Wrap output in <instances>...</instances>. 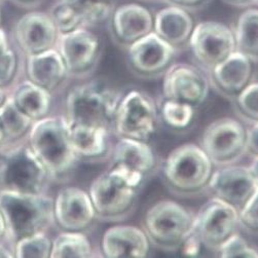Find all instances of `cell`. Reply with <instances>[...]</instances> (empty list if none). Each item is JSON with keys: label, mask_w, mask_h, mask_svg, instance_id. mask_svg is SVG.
<instances>
[{"label": "cell", "mask_w": 258, "mask_h": 258, "mask_svg": "<svg viewBox=\"0 0 258 258\" xmlns=\"http://www.w3.org/2000/svg\"><path fill=\"white\" fill-rule=\"evenodd\" d=\"M127 65L131 72L142 80H157L175 64L176 50L151 32L127 48Z\"/></svg>", "instance_id": "4fadbf2b"}, {"label": "cell", "mask_w": 258, "mask_h": 258, "mask_svg": "<svg viewBox=\"0 0 258 258\" xmlns=\"http://www.w3.org/2000/svg\"><path fill=\"white\" fill-rule=\"evenodd\" d=\"M237 50L258 63V9H247L239 17L234 31Z\"/></svg>", "instance_id": "4316f807"}, {"label": "cell", "mask_w": 258, "mask_h": 258, "mask_svg": "<svg viewBox=\"0 0 258 258\" xmlns=\"http://www.w3.org/2000/svg\"><path fill=\"white\" fill-rule=\"evenodd\" d=\"M109 167L115 168L143 185L157 171L158 156L148 142L117 138Z\"/></svg>", "instance_id": "e0dca14e"}, {"label": "cell", "mask_w": 258, "mask_h": 258, "mask_svg": "<svg viewBox=\"0 0 258 258\" xmlns=\"http://www.w3.org/2000/svg\"><path fill=\"white\" fill-rule=\"evenodd\" d=\"M73 150L81 163L100 164L110 160L113 132L108 127L74 124L69 125Z\"/></svg>", "instance_id": "44dd1931"}, {"label": "cell", "mask_w": 258, "mask_h": 258, "mask_svg": "<svg viewBox=\"0 0 258 258\" xmlns=\"http://www.w3.org/2000/svg\"><path fill=\"white\" fill-rule=\"evenodd\" d=\"M188 46L196 61L207 73L237 50L234 31L226 25L205 21L198 24Z\"/></svg>", "instance_id": "7c38bea8"}, {"label": "cell", "mask_w": 258, "mask_h": 258, "mask_svg": "<svg viewBox=\"0 0 258 258\" xmlns=\"http://www.w3.org/2000/svg\"><path fill=\"white\" fill-rule=\"evenodd\" d=\"M256 3H257V4H258V0H256Z\"/></svg>", "instance_id": "f907efd6"}, {"label": "cell", "mask_w": 258, "mask_h": 258, "mask_svg": "<svg viewBox=\"0 0 258 258\" xmlns=\"http://www.w3.org/2000/svg\"><path fill=\"white\" fill-rule=\"evenodd\" d=\"M239 227V211L217 198L204 204L195 215V234L202 246L211 251L218 252Z\"/></svg>", "instance_id": "8fae6325"}, {"label": "cell", "mask_w": 258, "mask_h": 258, "mask_svg": "<svg viewBox=\"0 0 258 258\" xmlns=\"http://www.w3.org/2000/svg\"><path fill=\"white\" fill-rule=\"evenodd\" d=\"M161 115L168 126L181 131L192 124L196 108L185 103L166 99L161 108Z\"/></svg>", "instance_id": "1f68e13d"}, {"label": "cell", "mask_w": 258, "mask_h": 258, "mask_svg": "<svg viewBox=\"0 0 258 258\" xmlns=\"http://www.w3.org/2000/svg\"><path fill=\"white\" fill-rule=\"evenodd\" d=\"M250 168V171L255 179V181L257 183V186H258V157H254L253 158V161L251 163V165L249 166Z\"/></svg>", "instance_id": "7bdbcfd3"}, {"label": "cell", "mask_w": 258, "mask_h": 258, "mask_svg": "<svg viewBox=\"0 0 258 258\" xmlns=\"http://www.w3.org/2000/svg\"><path fill=\"white\" fill-rule=\"evenodd\" d=\"M59 36L60 33L48 13L30 12L16 22L11 40L25 57L57 47Z\"/></svg>", "instance_id": "9a60e30c"}, {"label": "cell", "mask_w": 258, "mask_h": 258, "mask_svg": "<svg viewBox=\"0 0 258 258\" xmlns=\"http://www.w3.org/2000/svg\"><path fill=\"white\" fill-rule=\"evenodd\" d=\"M0 212L7 226L6 240L13 246L27 236L55 227L54 196L0 190Z\"/></svg>", "instance_id": "3957f363"}, {"label": "cell", "mask_w": 258, "mask_h": 258, "mask_svg": "<svg viewBox=\"0 0 258 258\" xmlns=\"http://www.w3.org/2000/svg\"><path fill=\"white\" fill-rule=\"evenodd\" d=\"M6 143H7V138H6L5 132L3 130V126H2V124H0V147L4 146Z\"/></svg>", "instance_id": "7dc6e473"}, {"label": "cell", "mask_w": 258, "mask_h": 258, "mask_svg": "<svg viewBox=\"0 0 258 258\" xmlns=\"http://www.w3.org/2000/svg\"><path fill=\"white\" fill-rule=\"evenodd\" d=\"M239 224L246 233L258 236V189L239 211Z\"/></svg>", "instance_id": "d590c367"}, {"label": "cell", "mask_w": 258, "mask_h": 258, "mask_svg": "<svg viewBox=\"0 0 258 258\" xmlns=\"http://www.w3.org/2000/svg\"><path fill=\"white\" fill-rule=\"evenodd\" d=\"M2 2H3V0H0V4H2Z\"/></svg>", "instance_id": "681fc988"}, {"label": "cell", "mask_w": 258, "mask_h": 258, "mask_svg": "<svg viewBox=\"0 0 258 258\" xmlns=\"http://www.w3.org/2000/svg\"><path fill=\"white\" fill-rule=\"evenodd\" d=\"M237 114L247 123H258V82L252 83L235 100Z\"/></svg>", "instance_id": "d6a6232c"}, {"label": "cell", "mask_w": 258, "mask_h": 258, "mask_svg": "<svg viewBox=\"0 0 258 258\" xmlns=\"http://www.w3.org/2000/svg\"><path fill=\"white\" fill-rule=\"evenodd\" d=\"M12 44L13 42L8 32L4 28H0V53L9 48Z\"/></svg>", "instance_id": "60d3db41"}, {"label": "cell", "mask_w": 258, "mask_h": 258, "mask_svg": "<svg viewBox=\"0 0 258 258\" xmlns=\"http://www.w3.org/2000/svg\"><path fill=\"white\" fill-rule=\"evenodd\" d=\"M9 95L16 105L34 121L55 113L57 96L24 76L9 90Z\"/></svg>", "instance_id": "d4e9b609"}, {"label": "cell", "mask_w": 258, "mask_h": 258, "mask_svg": "<svg viewBox=\"0 0 258 258\" xmlns=\"http://www.w3.org/2000/svg\"><path fill=\"white\" fill-rule=\"evenodd\" d=\"M247 153L251 154L253 158L258 157V123L252 124L248 128Z\"/></svg>", "instance_id": "8d00e7d4"}, {"label": "cell", "mask_w": 258, "mask_h": 258, "mask_svg": "<svg viewBox=\"0 0 258 258\" xmlns=\"http://www.w3.org/2000/svg\"><path fill=\"white\" fill-rule=\"evenodd\" d=\"M195 27V21L188 11L177 6L171 5L154 17L153 32L175 49L189 44Z\"/></svg>", "instance_id": "cb8c5ba5"}, {"label": "cell", "mask_w": 258, "mask_h": 258, "mask_svg": "<svg viewBox=\"0 0 258 258\" xmlns=\"http://www.w3.org/2000/svg\"><path fill=\"white\" fill-rule=\"evenodd\" d=\"M48 14L53 19L60 34L70 32L80 27H87L83 18L62 0L51 7Z\"/></svg>", "instance_id": "836d02e7"}, {"label": "cell", "mask_w": 258, "mask_h": 258, "mask_svg": "<svg viewBox=\"0 0 258 258\" xmlns=\"http://www.w3.org/2000/svg\"><path fill=\"white\" fill-rule=\"evenodd\" d=\"M143 230L154 247L177 251L194 234L195 215L175 201H159L146 211Z\"/></svg>", "instance_id": "52a82bcc"}, {"label": "cell", "mask_w": 258, "mask_h": 258, "mask_svg": "<svg viewBox=\"0 0 258 258\" xmlns=\"http://www.w3.org/2000/svg\"><path fill=\"white\" fill-rule=\"evenodd\" d=\"M26 140L53 184L63 185L71 181L81 162L73 150L69 124L62 113L55 112L34 121Z\"/></svg>", "instance_id": "6da1fadb"}, {"label": "cell", "mask_w": 258, "mask_h": 258, "mask_svg": "<svg viewBox=\"0 0 258 258\" xmlns=\"http://www.w3.org/2000/svg\"><path fill=\"white\" fill-rule=\"evenodd\" d=\"M0 28H3V13H2V8H0Z\"/></svg>", "instance_id": "c3c4849f"}, {"label": "cell", "mask_w": 258, "mask_h": 258, "mask_svg": "<svg viewBox=\"0 0 258 258\" xmlns=\"http://www.w3.org/2000/svg\"><path fill=\"white\" fill-rule=\"evenodd\" d=\"M14 4H16L19 7L26 8V9H32L37 7L42 0H12Z\"/></svg>", "instance_id": "b9f144b4"}, {"label": "cell", "mask_w": 258, "mask_h": 258, "mask_svg": "<svg viewBox=\"0 0 258 258\" xmlns=\"http://www.w3.org/2000/svg\"><path fill=\"white\" fill-rule=\"evenodd\" d=\"M0 258H15L13 246L6 240L0 241Z\"/></svg>", "instance_id": "ab89813d"}, {"label": "cell", "mask_w": 258, "mask_h": 258, "mask_svg": "<svg viewBox=\"0 0 258 258\" xmlns=\"http://www.w3.org/2000/svg\"><path fill=\"white\" fill-rule=\"evenodd\" d=\"M23 76L56 96L63 93L71 81L57 47L25 56Z\"/></svg>", "instance_id": "ffe728a7"}, {"label": "cell", "mask_w": 258, "mask_h": 258, "mask_svg": "<svg viewBox=\"0 0 258 258\" xmlns=\"http://www.w3.org/2000/svg\"><path fill=\"white\" fill-rule=\"evenodd\" d=\"M210 87L209 76L195 65L175 63L164 75L165 99L185 103L195 108L207 100Z\"/></svg>", "instance_id": "2e32d148"}, {"label": "cell", "mask_w": 258, "mask_h": 258, "mask_svg": "<svg viewBox=\"0 0 258 258\" xmlns=\"http://www.w3.org/2000/svg\"><path fill=\"white\" fill-rule=\"evenodd\" d=\"M154 18L150 11L137 4L119 7L111 14V32L115 41L128 47L153 32Z\"/></svg>", "instance_id": "603a6c76"}, {"label": "cell", "mask_w": 258, "mask_h": 258, "mask_svg": "<svg viewBox=\"0 0 258 258\" xmlns=\"http://www.w3.org/2000/svg\"><path fill=\"white\" fill-rule=\"evenodd\" d=\"M201 247H203L202 243L194 231V234L185 241L180 250L187 256H197L201 250Z\"/></svg>", "instance_id": "74e56055"}, {"label": "cell", "mask_w": 258, "mask_h": 258, "mask_svg": "<svg viewBox=\"0 0 258 258\" xmlns=\"http://www.w3.org/2000/svg\"><path fill=\"white\" fill-rule=\"evenodd\" d=\"M101 256L86 231L59 230L53 237L50 258H92Z\"/></svg>", "instance_id": "484cf974"}, {"label": "cell", "mask_w": 258, "mask_h": 258, "mask_svg": "<svg viewBox=\"0 0 258 258\" xmlns=\"http://www.w3.org/2000/svg\"><path fill=\"white\" fill-rule=\"evenodd\" d=\"M210 86L222 97L235 101L255 82L256 62L239 50L208 72Z\"/></svg>", "instance_id": "d6986e66"}, {"label": "cell", "mask_w": 258, "mask_h": 258, "mask_svg": "<svg viewBox=\"0 0 258 258\" xmlns=\"http://www.w3.org/2000/svg\"><path fill=\"white\" fill-rule=\"evenodd\" d=\"M98 220L88 190L63 184L54 196V222L58 230L87 231Z\"/></svg>", "instance_id": "5bb4252c"}, {"label": "cell", "mask_w": 258, "mask_h": 258, "mask_svg": "<svg viewBox=\"0 0 258 258\" xmlns=\"http://www.w3.org/2000/svg\"><path fill=\"white\" fill-rule=\"evenodd\" d=\"M214 167L200 145L185 143L169 153L164 163L163 176L173 194L190 198L207 190Z\"/></svg>", "instance_id": "5b68a950"}, {"label": "cell", "mask_w": 258, "mask_h": 258, "mask_svg": "<svg viewBox=\"0 0 258 258\" xmlns=\"http://www.w3.org/2000/svg\"><path fill=\"white\" fill-rule=\"evenodd\" d=\"M248 128L233 117H221L205 128L201 147L215 167L237 164L247 153Z\"/></svg>", "instance_id": "9c48e42d"}, {"label": "cell", "mask_w": 258, "mask_h": 258, "mask_svg": "<svg viewBox=\"0 0 258 258\" xmlns=\"http://www.w3.org/2000/svg\"><path fill=\"white\" fill-rule=\"evenodd\" d=\"M158 124L159 112L156 102L147 93L131 90L121 95L112 126L116 138L148 142L156 134Z\"/></svg>", "instance_id": "ba28073f"}, {"label": "cell", "mask_w": 258, "mask_h": 258, "mask_svg": "<svg viewBox=\"0 0 258 258\" xmlns=\"http://www.w3.org/2000/svg\"><path fill=\"white\" fill-rule=\"evenodd\" d=\"M122 93L99 80L77 81L63 92L62 114L69 125L105 126L112 131Z\"/></svg>", "instance_id": "7a4b0ae2"}, {"label": "cell", "mask_w": 258, "mask_h": 258, "mask_svg": "<svg viewBox=\"0 0 258 258\" xmlns=\"http://www.w3.org/2000/svg\"><path fill=\"white\" fill-rule=\"evenodd\" d=\"M7 238V226H6V221L5 218L0 212V241L6 240ZM7 241V240H6Z\"/></svg>", "instance_id": "f6af8a7d"}, {"label": "cell", "mask_w": 258, "mask_h": 258, "mask_svg": "<svg viewBox=\"0 0 258 258\" xmlns=\"http://www.w3.org/2000/svg\"><path fill=\"white\" fill-rule=\"evenodd\" d=\"M79 14L87 27L105 22L111 17L110 0H62Z\"/></svg>", "instance_id": "f546056e"}, {"label": "cell", "mask_w": 258, "mask_h": 258, "mask_svg": "<svg viewBox=\"0 0 258 258\" xmlns=\"http://www.w3.org/2000/svg\"><path fill=\"white\" fill-rule=\"evenodd\" d=\"M57 49L61 54L71 81L91 79L103 51L100 36L88 27L60 34Z\"/></svg>", "instance_id": "30bf717a"}, {"label": "cell", "mask_w": 258, "mask_h": 258, "mask_svg": "<svg viewBox=\"0 0 258 258\" xmlns=\"http://www.w3.org/2000/svg\"><path fill=\"white\" fill-rule=\"evenodd\" d=\"M258 189L249 167L228 165L214 170L207 190L240 211Z\"/></svg>", "instance_id": "ac0fdd59"}, {"label": "cell", "mask_w": 258, "mask_h": 258, "mask_svg": "<svg viewBox=\"0 0 258 258\" xmlns=\"http://www.w3.org/2000/svg\"><path fill=\"white\" fill-rule=\"evenodd\" d=\"M225 3L229 4V5H234V6H240V7H245L251 4L256 3V0H224Z\"/></svg>", "instance_id": "ee69618b"}, {"label": "cell", "mask_w": 258, "mask_h": 258, "mask_svg": "<svg viewBox=\"0 0 258 258\" xmlns=\"http://www.w3.org/2000/svg\"><path fill=\"white\" fill-rule=\"evenodd\" d=\"M51 245L53 237L49 231H39L13 244L15 258H50Z\"/></svg>", "instance_id": "f1b7e54d"}, {"label": "cell", "mask_w": 258, "mask_h": 258, "mask_svg": "<svg viewBox=\"0 0 258 258\" xmlns=\"http://www.w3.org/2000/svg\"><path fill=\"white\" fill-rule=\"evenodd\" d=\"M150 242L142 228L134 225H113L102 235L100 253L107 258H145Z\"/></svg>", "instance_id": "7402d4cb"}, {"label": "cell", "mask_w": 258, "mask_h": 258, "mask_svg": "<svg viewBox=\"0 0 258 258\" xmlns=\"http://www.w3.org/2000/svg\"><path fill=\"white\" fill-rule=\"evenodd\" d=\"M34 120L23 112L9 95L0 107V124L3 126L7 142H14L27 137Z\"/></svg>", "instance_id": "83f0119b"}, {"label": "cell", "mask_w": 258, "mask_h": 258, "mask_svg": "<svg viewBox=\"0 0 258 258\" xmlns=\"http://www.w3.org/2000/svg\"><path fill=\"white\" fill-rule=\"evenodd\" d=\"M51 184L49 174L26 138L0 147V190L44 194L49 192Z\"/></svg>", "instance_id": "277c9868"}, {"label": "cell", "mask_w": 258, "mask_h": 258, "mask_svg": "<svg viewBox=\"0 0 258 258\" xmlns=\"http://www.w3.org/2000/svg\"><path fill=\"white\" fill-rule=\"evenodd\" d=\"M8 97H9V91L4 88H0V107L3 106Z\"/></svg>", "instance_id": "bcb514c9"}, {"label": "cell", "mask_w": 258, "mask_h": 258, "mask_svg": "<svg viewBox=\"0 0 258 258\" xmlns=\"http://www.w3.org/2000/svg\"><path fill=\"white\" fill-rule=\"evenodd\" d=\"M222 258H258V251L239 233L231 236L218 250Z\"/></svg>", "instance_id": "e575fe53"}, {"label": "cell", "mask_w": 258, "mask_h": 258, "mask_svg": "<svg viewBox=\"0 0 258 258\" xmlns=\"http://www.w3.org/2000/svg\"><path fill=\"white\" fill-rule=\"evenodd\" d=\"M172 6H177L185 10H195L202 7L207 0H166Z\"/></svg>", "instance_id": "f35d334b"}, {"label": "cell", "mask_w": 258, "mask_h": 258, "mask_svg": "<svg viewBox=\"0 0 258 258\" xmlns=\"http://www.w3.org/2000/svg\"><path fill=\"white\" fill-rule=\"evenodd\" d=\"M24 56L12 44L0 53V88L10 90L23 77Z\"/></svg>", "instance_id": "4dcf8cb0"}, {"label": "cell", "mask_w": 258, "mask_h": 258, "mask_svg": "<svg viewBox=\"0 0 258 258\" xmlns=\"http://www.w3.org/2000/svg\"><path fill=\"white\" fill-rule=\"evenodd\" d=\"M142 186L123 172L108 167L94 178L88 189L97 219L118 222L130 216L136 207Z\"/></svg>", "instance_id": "8992f818"}]
</instances>
